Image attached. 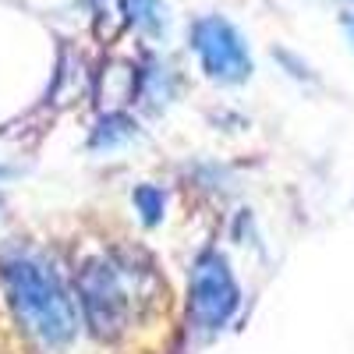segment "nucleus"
<instances>
[{"label":"nucleus","instance_id":"6","mask_svg":"<svg viewBox=\"0 0 354 354\" xmlns=\"http://www.w3.org/2000/svg\"><path fill=\"white\" fill-rule=\"evenodd\" d=\"M135 202H138L145 223H156V220L163 216V192H156V188H138V192H135Z\"/></svg>","mask_w":354,"mask_h":354},{"label":"nucleus","instance_id":"3","mask_svg":"<svg viewBox=\"0 0 354 354\" xmlns=\"http://www.w3.org/2000/svg\"><path fill=\"white\" fill-rule=\"evenodd\" d=\"M192 50L202 71L223 85H238L252 75V53L245 36L220 15H209L192 25Z\"/></svg>","mask_w":354,"mask_h":354},{"label":"nucleus","instance_id":"7","mask_svg":"<svg viewBox=\"0 0 354 354\" xmlns=\"http://www.w3.org/2000/svg\"><path fill=\"white\" fill-rule=\"evenodd\" d=\"M351 39H354V18H351Z\"/></svg>","mask_w":354,"mask_h":354},{"label":"nucleus","instance_id":"5","mask_svg":"<svg viewBox=\"0 0 354 354\" xmlns=\"http://www.w3.org/2000/svg\"><path fill=\"white\" fill-rule=\"evenodd\" d=\"M124 15L142 28L145 36H160L163 32V4L160 0H121Z\"/></svg>","mask_w":354,"mask_h":354},{"label":"nucleus","instance_id":"4","mask_svg":"<svg viewBox=\"0 0 354 354\" xmlns=\"http://www.w3.org/2000/svg\"><path fill=\"white\" fill-rule=\"evenodd\" d=\"M238 301H241V290L227 259L216 252H205L192 270V322L198 330L216 333L238 312Z\"/></svg>","mask_w":354,"mask_h":354},{"label":"nucleus","instance_id":"2","mask_svg":"<svg viewBox=\"0 0 354 354\" xmlns=\"http://www.w3.org/2000/svg\"><path fill=\"white\" fill-rule=\"evenodd\" d=\"M82 305L85 319L100 337H117L131 319V290L124 283V270L110 259H96L82 270Z\"/></svg>","mask_w":354,"mask_h":354},{"label":"nucleus","instance_id":"1","mask_svg":"<svg viewBox=\"0 0 354 354\" xmlns=\"http://www.w3.org/2000/svg\"><path fill=\"white\" fill-rule=\"evenodd\" d=\"M4 283L18 322L43 351L71 347V340L78 337V312L68 287L46 266L32 259H11L4 266Z\"/></svg>","mask_w":354,"mask_h":354}]
</instances>
